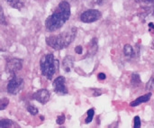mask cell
Returning <instances> with one entry per match:
<instances>
[{"label":"cell","mask_w":154,"mask_h":128,"mask_svg":"<svg viewBox=\"0 0 154 128\" xmlns=\"http://www.w3.org/2000/svg\"><path fill=\"white\" fill-rule=\"evenodd\" d=\"M134 128L141 127V119H140V117H139L138 116H136V117H134Z\"/></svg>","instance_id":"ffe728a7"},{"label":"cell","mask_w":154,"mask_h":128,"mask_svg":"<svg viewBox=\"0 0 154 128\" xmlns=\"http://www.w3.org/2000/svg\"><path fill=\"white\" fill-rule=\"evenodd\" d=\"M70 5L67 1L59 4L57 9L45 21V27L49 32H54L61 28L70 17Z\"/></svg>","instance_id":"6da1fadb"},{"label":"cell","mask_w":154,"mask_h":128,"mask_svg":"<svg viewBox=\"0 0 154 128\" xmlns=\"http://www.w3.org/2000/svg\"><path fill=\"white\" fill-rule=\"evenodd\" d=\"M101 16H102V14L100 11L97 9H88L81 14L80 20L83 23H90L97 22V20L101 18Z\"/></svg>","instance_id":"5b68a950"},{"label":"cell","mask_w":154,"mask_h":128,"mask_svg":"<svg viewBox=\"0 0 154 128\" xmlns=\"http://www.w3.org/2000/svg\"><path fill=\"white\" fill-rule=\"evenodd\" d=\"M149 28H150V30H151V31H153V30H154V23H149Z\"/></svg>","instance_id":"4316f807"},{"label":"cell","mask_w":154,"mask_h":128,"mask_svg":"<svg viewBox=\"0 0 154 128\" xmlns=\"http://www.w3.org/2000/svg\"><path fill=\"white\" fill-rule=\"evenodd\" d=\"M65 78L63 76H59L56 78L52 83L54 92L59 95H66L68 94V89L65 85Z\"/></svg>","instance_id":"52a82bcc"},{"label":"cell","mask_w":154,"mask_h":128,"mask_svg":"<svg viewBox=\"0 0 154 128\" xmlns=\"http://www.w3.org/2000/svg\"><path fill=\"white\" fill-rule=\"evenodd\" d=\"M8 104H9V99L8 98H2L1 101H0V109L4 110L8 106Z\"/></svg>","instance_id":"e0dca14e"},{"label":"cell","mask_w":154,"mask_h":128,"mask_svg":"<svg viewBox=\"0 0 154 128\" xmlns=\"http://www.w3.org/2000/svg\"><path fill=\"white\" fill-rule=\"evenodd\" d=\"M14 126V123L9 119H1L0 121V127L1 128H11Z\"/></svg>","instance_id":"5bb4252c"},{"label":"cell","mask_w":154,"mask_h":128,"mask_svg":"<svg viewBox=\"0 0 154 128\" xmlns=\"http://www.w3.org/2000/svg\"><path fill=\"white\" fill-rule=\"evenodd\" d=\"M146 89L148 91H152V90H154V76H152L150 79V80L147 82V84H146Z\"/></svg>","instance_id":"2e32d148"},{"label":"cell","mask_w":154,"mask_h":128,"mask_svg":"<svg viewBox=\"0 0 154 128\" xmlns=\"http://www.w3.org/2000/svg\"><path fill=\"white\" fill-rule=\"evenodd\" d=\"M0 14H1V23H2V24H5V23H6V22H5V20L4 19V18H5V15H4V13H3V9H2V7H1V9H0Z\"/></svg>","instance_id":"603a6c76"},{"label":"cell","mask_w":154,"mask_h":128,"mask_svg":"<svg viewBox=\"0 0 154 128\" xmlns=\"http://www.w3.org/2000/svg\"><path fill=\"white\" fill-rule=\"evenodd\" d=\"M138 3H143V4H153L154 0H135Z\"/></svg>","instance_id":"7402d4cb"},{"label":"cell","mask_w":154,"mask_h":128,"mask_svg":"<svg viewBox=\"0 0 154 128\" xmlns=\"http://www.w3.org/2000/svg\"><path fill=\"white\" fill-rule=\"evenodd\" d=\"M50 98H51V93L49 90H47L45 89H39L32 95V98L41 104H46L49 101Z\"/></svg>","instance_id":"ba28073f"},{"label":"cell","mask_w":154,"mask_h":128,"mask_svg":"<svg viewBox=\"0 0 154 128\" xmlns=\"http://www.w3.org/2000/svg\"><path fill=\"white\" fill-rule=\"evenodd\" d=\"M88 114V117L86 118V124H89L90 122H92L93 118H94V116H95V109L94 108H90L89 110H88L87 112Z\"/></svg>","instance_id":"9a60e30c"},{"label":"cell","mask_w":154,"mask_h":128,"mask_svg":"<svg viewBox=\"0 0 154 128\" xmlns=\"http://www.w3.org/2000/svg\"><path fill=\"white\" fill-rule=\"evenodd\" d=\"M40 67L42 75L45 76L48 80H51L53 75L59 70V61L54 59L53 54L49 53L41 59Z\"/></svg>","instance_id":"3957f363"},{"label":"cell","mask_w":154,"mask_h":128,"mask_svg":"<svg viewBox=\"0 0 154 128\" xmlns=\"http://www.w3.org/2000/svg\"><path fill=\"white\" fill-rule=\"evenodd\" d=\"M141 78H140V75L138 73H133L132 74V77H131V83H132V86L136 88L138 87L140 84H141Z\"/></svg>","instance_id":"7c38bea8"},{"label":"cell","mask_w":154,"mask_h":128,"mask_svg":"<svg viewBox=\"0 0 154 128\" xmlns=\"http://www.w3.org/2000/svg\"><path fill=\"white\" fill-rule=\"evenodd\" d=\"M151 98H152V93H151V91H150L149 93H147V94H145V95H143V96L139 97L138 98H136L135 100H134L133 102H131L130 106H131V107H137V106H139V105H141V104H143V103L148 102V101L151 99Z\"/></svg>","instance_id":"30bf717a"},{"label":"cell","mask_w":154,"mask_h":128,"mask_svg":"<svg viewBox=\"0 0 154 128\" xmlns=\"http://www.w3.org/2000/svg\"><path fill=\"white\" fill-rule=\"evenodd\" d=\"M62 65H63V70L67 73L70 72L73 69V66H74V58L72 56H66L63 59Z\"/></svg>","instance_id":"9c48e42d"},{"label":"cell","mask_w":154,"mask_h":128,"mask_svg":"<svg viewBox=\"0 0 154 128\" xmlns=\"http://www.w3.org/2000/svg\"><path fill=\"white\" fill-rule=\"evenodd\" d=\"M97 78H98L100 80H106V74H105V73L100 72V73L97 75Z\"/></svg>","instance_id":"484cf974"},{"label":"cell","mask_w":154,"mask_h":128,"mask_svg":"<svg viewBox=\"0 0 154 128\" xmlns=\"http://www.w3.org/2000/svg\"><path fill=\"white\" fill-rule=\"evenodd\" d=\"M82 52H83L82 46L79 45V46H77V47L75 48V52H76V53H78V54H82Z\"/></svg>","instance_id":"44dd1931"},{"label":"cell","mask_w":154,"mask_h":128,"mask_svg":"<svg viewBox=\"0 0 154 128\" xmlns=\"http://www.w3.org/2000/svg\"><path fill=\"white\" fill-rule=\"evenodd\" d=\"M152 15L154 16V5H153V7H152Z\"/></svg>","instance_id":"f1b7e54d"},{"label":"cell","mask_w":154,"mask_h":128,"mask_svg":"<svg viewBox=\"0 0 154 128\" xmlns=\"http://www.w3.org/2000/svg\"><path fill=\"white\" fill-rule=\"evenodd\" d=\"M23 88V80L20 77L13 75L6 86V90L11 95H17Z\"/></svg>","instance_id":"277c9868"},{"label":"cell","mask_w":154,"mask_h":128,"mask_svg":"<svg viewBox=\"0 0 154 128\" xmlns=\"http://www.w3.org/2000/svg\"><path fill=\"white\" fill-rule=\"evenodd\" d=\"M64 122H65V116L64 115H60V116H59V117H57V118H56V123L58 124V125H63L64 124Z\"/></svg>","instance_id":"d6986e66"},{"label":"cell","mask_w":154,"mask_h":128,"mask_svg":"<svg viewBox=\"0 0 154 128\" xmlns=\"http://www.w3.org/2000/svg\"><path fill=\"white\" fill-rule=\"evenodd\" d=\"M93 91H94V94H93L94 97H98V96H101V94H102L101 90L97 89H93Z\"/></svg>","instance_id":"cb8c5ba5"},{"label":"cell","mask_w":154,"mask_h":128,"mask_svg":"<svg viewBox=\"0 0 154 128\" xmlns=\"http://www.w3.org/2000/svg\"><path fill=\"white\" fill-rule=\"evenodd\" d=\"M152 49H153L154 50V40L153 42H152Z\"/></svg>","instance_id":"83f0119b"},{"label":"cell","mask_w":154,"mask_h":128,"mask_svg":"<svg viewBox=\"0 0 154 128\" xmlns=\"http://www.w3.org/2000/svg\"><path fill=\"white\" fill-rule=\"evenodd\" d=\"M124 53H125V57H127V58H133V57H134V54H135L134 48L130 44H125V47H124Z\"/></svg>","instance_id":"8fae6325"},{"label":"cell","mask_w":154,"mask_h":128,"mask_svg":"<svg viewBox=\"0 0 154 128\" xmlns=\"http://www.w3.org/2000/svg\"><path fill=\"white\" fill-rule=\"evenodd\" d=\"M8 2V4L16 9H20L23 6V0H6Z\"/></svg>","instance_id":"4fadbf2b"},{"label":"cell","mask_w":154,"mask_h":128,"mask_svg":"<svg viewBox=\"0 0 154 128\" xmlns=\"http://www.w3.org/2000/svg\"><path fill=\"white\" fill-rule=\"evenodd\" d=\"M77 29L75 27L57 35H51L46 38V43L54 50H62L67 48L75 39Z\"/></svg>","instance_id":"7a4b0ae2"},{"label":"cell","mask_w":154,"mask_h":128,"mask_svg":"<svg viewBox=\"0 0 154 128\" xmlns=\"http://www.w3.org/2000/svg\"><path fill=\"white\" fill-rule=\"evenodd\" d=\"M106 2H107V0H94V3L97 5H102Z\"/></svg>","instance_id":"d4e9b609"},{"label":"cell","mask_w":154,"mask_h":128,"mask_svg":"<svg viewBox=\"0 0 154 128\" xmlns=\"http://www.w3.org/2000/svg\"><path fill=\"white\" fill-rule=\"evenodd\" d=\"M27 111H28L32 116H36V115L38 114V109H37V108L34 107V106H29V107L27 108Z\"/></svg>","instance_id":"ac0fdd59"},{"label":"cell","mask_w":154,"mask_h":128,"mask_svg":"<svg viewBox=\"0 0 154 128\" xmlns=\"http://www.w3.org/2000/svg\"><path fill=\"white\" fill-rule=\"evenodd\" d=\"M23 68V61L17 58H10L6 61L5 71L9 74H14Z\"/></svg>","instance_id":"8992f818"}]
</instances>
